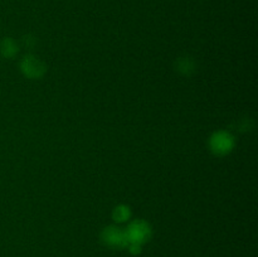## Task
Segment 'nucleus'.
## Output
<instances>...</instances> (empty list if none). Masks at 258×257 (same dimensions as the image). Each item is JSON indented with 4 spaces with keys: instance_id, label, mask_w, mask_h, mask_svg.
Returning a JSON list of instances; mask_svg holds the SVG:
<instances>
[{
    "instance_id": "nucleus-1",
    "label": "nucleus",
    "mask_w": 258,
    "mask_h": 257,
    "mask_svg": "<svg viewBox=\"0 0 258 257\" xmlns=\"http://www.w3.org/2000/svg\"><path fill=\"white\" fill-rule=\"evenodd\" d=\"M123 231H125L128 244L143 246V244L148 243L153 236L151 226L144 219H135V221L130 222Z\"/></svg>"
},
{
    "instance_id": "nucleus-2",
    "label": "nucleus",
    "mask_w": 258,
    "mask_h": 257,
    "mask_svg": "<svg viewBox=\"0 0 258 257\" xmlns=\"http://www.w3.org/2000/svg\"><path fill=\"white\" fill-rule=\"evenodd\" d=\"M236 146V139L229 131L218 130L209 139V149L216 156H226Z\"/></svg>"
},
{
    "instance_id": "nucleus-3",
    "label": "nucleus",
    "mask_w": 258,
    "mask_h": 257,
    "mask_svg": "<svg viewBox=\"0 0 258 257\" xmlns=\"http://www.w3.org/2000/svg\"><path fill=\"white\" fill-rule=\"evenodd\" d=\"M101 242L112 249H123L128 246L125 231L117 226L105 227L101 232Z\"/></svg>"
},
{
    "instance_id": "nucleus-4",
    "label": "nucleus",
    "mask_w": 258,
    "mask_h": 257,
    "mask_svg": "<svg viewBox=\"0 0 258 257\" xmlns=\"http://www.w3.org/2000/svg\"><path fill=\"white\" fill-rule=\"evenodd\" d=\"M20 70H22L23 75L25 77L30 78V80H38V78H42L45 75L47 66L35 55L28 54L20 62Z\"/></svg>"
},
{
    "instance_id": "nucleus-5",
    "label": "nucleus",
    "mask_w": 258,
    "mask_h": 257,
    "mask_svg": "<svg viewBox=\"0 0 258 257\" xmlns=\"http://www.w3.org/2000/svg\"><path fill=\"white\" fill-rule=\"evenodd\" d=\"M18 52H19V48H18L17 42L13 38H4L0 42V54L4 58L12 59L18 54Z\"/></svg>"
},
{
    "instance_id": "nucleus-6",
    "label": "nucleus",
    "mask_w": 258,
    "mask_h": 257,
    "mask_svg": "<svg viewBox=\"0 0 258 257\" xmlns=\"http://www.w3.org/2000/svg\"><path fill=\"white\" fill-rule=\"evenodd\" d=\"M112 218L113 221L117 223H123V222L130 221L131 218V209L128 206L125 204H120V206L115 207L112 212Z\"/></svg>"
},
{
    "instance_id": "nucleus-7",
    "label": "nucleus",
    "mask_w": 258,
    "mask_h": 257,
    "mask_svg": "<svg viewBox=\"0 0 258 257\" xmlns=\"http://www.w3.org/2000/svg\"><path fill=\"white\" fill-rule=\"evenodd\" d=\"M176 71L184 76H190L196 71V65L194 60L189 57L179 58L176 60Z\"/></svg>"
},
{
    "instance_id": "nucleus-8",
    "label": "nucleus",
    "mask_w": 258,
    "mask_h": 257,
    "mask_svg": "<svg viewBox=\"0 0 258 257\" xmlns=\"http://www.w3.org/2000/svg\"><path fill=\"white\" fill-rule=\"evenodd\" d=\"M128 251H130L131 254H140L141 249H143V246H139V244H128L127 246Z\"/></svg>"
}]
</instances>
